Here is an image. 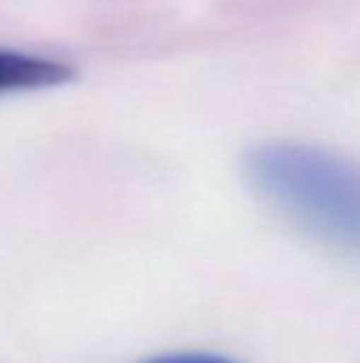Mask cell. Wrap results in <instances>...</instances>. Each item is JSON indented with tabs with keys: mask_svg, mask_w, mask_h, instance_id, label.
I'll use <instances>...</instances> for the list:
<instances>
[{
	"mask_svg": "<svg viewBox=\"0 0 360 363\" xmlns=\"http://www.w3.org/2000/svg\"><path fill=\"white\" fill-rule=\"evenodd\" d=\"M72 68L64 62L0 49V94L40 89L72 79Z\"/></svg>",
	"mask_w": 360,
	"mask_h": 363,
	"instance_id": "obj_2",
	"label": "cell"
},
{
	"mask_svg": "<svg viewBox=\"0 0 360 363\" xmlns=\"http://www.w3.org/2000/svg\"><path fill=\"white\" fill-rule=\"evenodd\" d=\"M244 174L286 221L360 262L359 160L310 143L274 140L246 153Z\"/></svg>",
	"mask_w": 360,
	"mask_h": 363,
	"instance_id": "obj_1",
	"label": "cell"
},
{
	"mask_svg": "<svg viewBox=\"0 0 360 363\" xmlns=\"http://www.w3.org/2000/svg\"><path fill=\"white\" fill-rule=\"evenodd\" d=\"M142 363H238L231 357L219 353H204V351H178V353H163L151 357Z\"/></svg>",
	"mask_w": 360,
	"mask_h": 363,
	"instance_id": "obj_3",
	"label": "cell"
}]
</instances>
